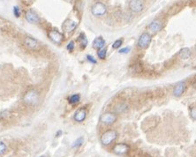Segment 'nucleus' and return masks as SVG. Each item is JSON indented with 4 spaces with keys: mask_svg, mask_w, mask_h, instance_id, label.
Returning <instances> with one entry per match:
<instances>
[{
    "mask_svg": "<svg viewBox=\"0 0 196 157\" xmlns=\"http://www.w3.org/2000/svg\"><path fill=\"white\" fill-rule=\"evenodd\" d=\"M105 43H106V41L104 39V37L103 36H98L93 41V48L96 49V50H101V49L104 48Z\"/></svg>",
    "mask_w": 196,
    "mask_h": 157,
    "instance_id": "2eb2a0df",
    "label": "nucleus"
},
{
    "mask_svg": "<svg viewBox=\"0 0 196 157\" xmlns=\"http://www.w3.org/2000/svg\"><path fill=\"white\" fill-rule=\"evenodd\" d=\"M24 44L29 50H35L39 46L38 41H36L35 39H34L33 37H30V36H27L24 39Z\"/></svg>",
    "mask_w": 196,
    "mask_h": 157,
    "instance_id": "ddd939ff",
    "label": "nucleus"
},
{
    "mask_svg": "<svg viewBox=\"0 0 196 157\" xmlns=\"http://www.w3.org/2000/svg\"><path fill=\"white\" fill-rule=\"evenodd\" d=\"M65 1H67V2H71V1H73V0H65Z\"/></svg>",
    "mask_w": 196,
    "mask_h": 157,
    "instance_id": "7c9ffc66",
    "label": "nucleus"
},
{
    "mask_svg": "<svg viewBox=\"0 0 196 157\" xmlns=\"http://www.w3.org/2000/svg\"><path fill=\"white\" fill-rule=\"evenodd\" d=\"M49 37L53 42L59 44L63 41V35L58 30H51L49 33Z\"/></svg>",
    "mask_w": 196,
    "mask_h": 157,
    "instance_id": "1a4fd4ad",
    "label": "nucleus"
},
{
    "mask_svg": "<svg viewBox=\"0 0 196 157\" xmlns=\"http://www.w3.org/2000/svg\"><path fill=\"white\" fill-rule=\"evenodd\" d=\"M6 149H7V146H6V143H4L3 141H0V156L5 155Z\"/></svg>",
    "mask_w": 196,
    "mask_h": 157,
    "instance_id": "4be33fe9",
    "label": "nucleus"
},
{
    "mask_svg": "<svg viewBox=\"0 0 196 157\" xmlns=\"http://www.w3.org/2000/svg\"><path fill=\"white\" fill-rule=\"evenodd\" d=\"M118 132L113 130V129H109L107 131H105L104 133L101 135L100 137V141L102 143V145L105 146H110V144H112L118 138Z\"/></svg>",
    "mask_w": 196,
    "mask_h": 157,
    "instance_id": "f257e3e1",
    "label": "nucleus"
},
{
    "mask_svg": "<svg viewBox=\"0 0 196 157\" xmlns=\"http://www.w3.org/2000/svg\"><path fill=\"white\" fill-rule=\"evenodd\" d=\"M163 28V24L162 23L161 20H154L153 21H151L149 26H148V28L149 30H150L151 32L153 33H156V32H159L161 31L162 29Z\"/></svg>",
    "mask_w": 196,
    "mask_h": 157,
    "instance_id": "9d476101",
    "label": "nucleus"
},
{
    "mask_svg": "<svg viewBox=\"0 0 196 157\" xmlns=\"http://www.w3.org/2000/svg\"><path fill=\"white\" fill-rule=\"evenodd\" d=\"M106 12H107V7L102 2H96L91 6V13L94 16L96 17L104 16Z\"/></svg>",
    "mask_w": 196,
    "mask_h": 157,
    "instance_id": "f03ea898",
    "label": "nucleus"
},
{
    "mask_svg": "<svg viewBox=\"0 0 196 157\" xmlns=\"http://www.w3.org/2000/svg\"><path fill=\"white\" fill-rule=\"evenodd\" d=\"M77 26H78V23H76L75 21L68 19V20H66L65 21V23L63 24V29L65 32L70 33V32H73V31L77 28Z\"/></svg>",
    "mask_w": 196,
    "mask_h": 157,
    "instance_id": "4468645a",
    "label": "nucleus"
},
{
    "mask_svg": "<svg viewBox=\"0 0 196 157\" xmlns=\"http://www.w3.org/2000/svg\"><path fill=\"white\" fill-rule=\"evenodd\" d=\"M128 110V106L124 102H119L116 105L115 107V111L117 114H123L126 113Z\"/></svg>",
    "mask_w": 196,
    "mask_h": 157,
    "instance_id": "dca6fc26",
    "label": "nucleus"
},
{
    "mask_svg": "<svg viewBox=\"0 0 196 157\" xmlns=\"http://www.w3.org/2000/svg\"><path fill=\"white\" fill-rule=\"evenodd\" d=\"M61 134H62V131H58V133H56V137H59Z\"/></svg>",
    "mask_w": 196,
    "mask_h": 157,
    "instance_id": "c85d7f7f",
    "label": "nucleus"
},
{
    "mask_svg": "<svg viewBox=\"0 0 196 157\" xmlns=\"http://www.w3.org/2000/svg\"><path fill=\"white\" fill-rule=\"evenodd\" d=\"M112 151L115 155H126L127 153L130 151V146L127 143H123V142L118 143V144L114 145Z\"/></svg>",
    "mask_w": 196,
    "mask_h": 157,
    "instance_id": "39448f33",
    "label": "nucleus"
},
{
    "mask_svg": "<svg viewBox=\"0 0 196 157\" xmlns=\"http://www.w3.org/2000/svg\"><path fill=\"white\" fill-rule=\"evenodd\" d=\"M39 157H45V156H39Z\"/></svg>",
    "mask_w": 196,
    "mask_h": 157,
    "instance_id": "2f4dec72",
    "label": "nucleus"
},
{
    "mask_svg": "<svg viewBox=\"0 0 196 157\" xmlns=\"http://www.w3.org/2000/svg\"><path fill=\"white\" fill-rule=\"evenodd\" d=\"M151 40H152L151 35L149 33H143V34H141V35H140V37H139L138 39V42H137L139 48L140 49H142V50L147 49L148 47L149 46Z\"/></svg>",
    "mask_w": 196,
    "mask_h": 157,
    "instance_id": "423d86ee",
    "label": "nucleus"
},
{
    "mask_svg": "<svg viewBox=\"0 0 196 157\" xmlns=\"http://www.w3.org/2000/svg\"><path fill=\"white\" fill-rule=\"evenodd\" d=\"M26 2H28V3H29V4H31V3H33V1L34 0H25Z\"/></svg>",
    "mask_w": 196,
    "mask_h": 157,
    "instance_id": "c756f323",
    "label": "nucleus"
},
{
    "mask_svg": "<svg viewBox=\"0 0 196 157\" xmlns=\"http://www.w3.org/2000/svg\"><path fill=\"white\" fill-rule=\"evenodd\" d=\"M179 57L181 59H188L191 57V51L188 48H183L179 50Z\"/></svg>",
    "mask_w": 196,
    "mask_h": 157,
    "instance_id": "f3484780",
    "label": "nucleus"
},
{
    "mask_svg": "<svg viewBox=\"0 0 196 157\" xmlns=\"http://www.w3.org/2000/svg\"><path fill=\"white\" fill-rule=\"evenodd\" d=\"M117 119H118L117 114L113 113V112H105L100 117L101 123L105 125H108V126L113 124L117 121Z\"/></svg>",
    "mask_w": 196,
    "mask_h": 157,
    "instance_id": "7ed1b4c3",
    "label": "nucleus"
},
{
    "mask_svg": "<svg viewBox=\"0 0 196 157\" xmlns=\"http://www.w3.org/2000/svg\"><path fill=\"white\" fill-rule=\"evenodd\" d=\"M25 17H26V20L29 21V23L35 24L38 23V22L40 21V18H39V16H38L37 13H36L35 11H33V10H29L28 12H26Z\"/></svg>",
    "mask_w": 196,
    "mask_h": 157,
    "instance_id": "9b49d317",
    "label": "nucleus"
},
{
    "mask_svg": "<svg viewBox=\"0 0 196 157\" xmlns=\"http://www.w3.org/2000/svg\"><path fill=\"white\" fill-rule=\"evenodd\" d=\"M122 44H123V39H118L117 41H115L113 42L112 48H113L114 50H117V49L120 48Z\"/></svg>",
    "mask_w": 196,
    "mask_h": 157,
    "instance_id": "5701e85b",
    "label": "nucleus"
},
{
    "mask_svg": "<svg viewBox=\"0 0 196 157\" xmlns=\"http://www.w3.org/2000/svg\"><path fill=\"white\" fill-rule=\"evenodd\" d=\"M185 88H186V84H185V82H179V83H178V84L175 86L174 89H173V95L176 96V97L181 96V95L184 94L185 91Z\"/></svg>",
    "mask_w": 196,
    "mask_h": 157,
    "instance_id": "f8f14e48",
    "label": "nucleus"
},
{
    "mask_svg": "<svg viewBox=\"0 0 196 157\" xmlns=\"http://www.w3.org/2000/svg\"><path fill=\"white\" fill-rule=\"evenodd\" d=\"M24 102L30 105H34L38 102L39 100V94L35 90H29V92L25 94L23 97Z\"/></svg>",
    "mask_w": 196,
    "mask_h": 157,
    "instance_id": "20e7f679",
    "label": "nucleus"
},
{
    "mask_svg": "<svg viewBox=\"0 0 196 157\" xmlns=\"http://www.w3.org/2000/svg\"><path fill=\"white\" fill-rule=\"evenodd\" d=\"M78 41H80L81 43V46L82 49H85L87 45V39L86 35L84 33H81L79 37H78Z\"/></svg>",
    "mask_w": 196,
    "mask_h": 157,
    "instance_id": "6ab92c4d",
    "label": "nucleus"
},
{
    "mask_svg": "<svg viewBox=\"0 0 196 157\" xmlns=\"http://www.w3.org/2000/svg\"><path fill=\"white\" fill-rule=\"evenodd\" d=\"M190 115L193 119L196 120V107H192V108H191Z\"/></svg>",
    "mask_w": 196,
    "mask_h": 157,
    "instance_id": "a878e982",
    "label": "nucleus"
},
{
    "mask_svg": "<svg viewBox=\"0 0 196 157\" xmlns=\"http://www.w3.org/2000/svg\"><path fill=\"white\" fill-rule=\"evenodd\" d=\"M74 47H75V44H74V41H71L67 44V46H66V49H67V50H69V51H73L74 50Z\"/></svg>",
    "mask_w": 196,
    "mask_h": 157,
    "instance_id": "393cba45",
    "label": "nucleus"
},
{
    "mask_svg": "<svg viewBox=\"0 0 196 157\" xmlns=\"http://www.w3.org/2000/svg\"><path fill=\"white\" fill-rule=\"evenodd\" d=\"M83 142H84V138H83V137H80V138H78V139L73 143L72 147H73V148H79V147L81 146V145L83 144Z\"/></svg>",
    "mask_w": 196,
    "mask_h": 157,
    "instance_id": "412c9836",
    "label": "nucleus"
},
{
    "mask_svg": "<svg viewBox=\"0 0 196 157\" xmlns=\"http://www.w3.org/2000/svg\"><path fill=\"white\" fill-rule=\"evenodd\" d=\"M129 9L136 13L142 12L144 9V3L142 2V0H130Z\"/></svg>",
    "mask_w": 196,
    "mask_h": 157,
    "instance_id": "0eeeda50",
    "label": "nucleus"
},
{
    "mask_svg": "<svg viewBox=\"0 0 196 157\" xmlns=\"http://www.w3.org/2000/svg\"><path fill=\"white\" fill-rule=\"evenodd\" d=\"M97 56L100 59L104 60L106 58V57H107V49L106 48H103L101 50H98Z\"/></svg>",
    "mask_w": 196,
    "mask_h": 157,
    "instance_id": "aec40b11",
    "label": "nucleus"
},
{
    "mask_svg": "<svg viewBox=\"0 0 196 157\" xmlns=\"http://www.w3.org/2000/svg\"><path fill=\"white\" fill-rule=\"evenodd\" d=\"M87 59L88 62H90V63H92V64H96V63H97L96 59L94 58L93 56H91V55H87Z\"/></svg>",
    "mask_w": 196,
    "mask_h": 157,
    "instance_id": "bb28decb",
    "label": "nucleus"
},
{
    "mask_svg": "<svg viewBox=\"0 0 196 157\" xmlns=\"http://www.w3.org/2000/svg\"><path fill=\"white\" fill-rule=\"evenodd\" d=\"M68 102L70 104H76L81 101V94H74L68 97Z\"/></svg>",
    "mask_w": 196,
    "mask_h": 157,
    "instance_id": "a211bd4d",
    "label": "nucleus"
},
{
    "mask_svg": "<svg viewBox=\"0 0 196 157\" xmlns=\"http://www.w3.org/2000/svg\"><path fill=\"white\" fill-rule=\"evenodd\" d=\"M129 51H130V48L129 47H126V48H123L121 50H119L118 52L120 53V54H123V53H128Z\"/></svg>",
    "mask_w": 196,
    "mask_h": 157,
    "instance_id": "cd10ccee",
    "label": "nucleus"
},
{
    "mask_svg": "<svg viewBox=\"0 0 196 157\" xmlns=\"http://www.w3.org/2000/svg\"><path fill=\"white\" fill-rule=\"evenodd\" d=\"M20 13H21V12H20V9L19 8V6H14L13 7V14H14V16L19 18L20 16Z\"/></svg>",
    "mask_w": 196,
    "mask_h": 157,
    "instance_id": "b1692460",
    "label": "nucleus"
},
{
    "mask_svg": "<svg viewBox=\"0 0 196 157\" xmlns=\"http://www.w3.org/2000/svg\"><path fill=\"white\" fill-rule=\"evenodd\" d=\"M87 117V111L85 108H81L75 111L74 120L77 123H82Z\"/></svg>",
    "mask_w": 196,
    "mask_h": 157,
    "instance_id": "6e6552de",
    "label": "nucleus"
}]
</instances>
